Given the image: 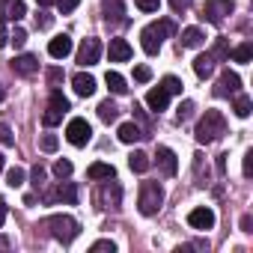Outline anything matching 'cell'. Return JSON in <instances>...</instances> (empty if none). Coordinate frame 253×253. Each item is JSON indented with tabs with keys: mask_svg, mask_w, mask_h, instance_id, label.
<instances>
[{
	"mask_svg": "<svg viewBox=\"0 0 253 253\" xmlns=\"http://www.w3.org/2000/svg\"><path fill=\"white\" fill-rule=\"evenodd\" d=\"M66 140H69L72 146H86V143L92 140V128H89V122H86V119H81V116H75V119L66 125Z\"/></svg>",
	"mask_w": 253,
	"mask_h": 253,
	"instance_id": "obj_7",
	"label": "cell"
},
{
	"mask_svg": "<svg viewBox=\"0 0 253 253\" xmlns=\"http://www.w3.org/2000/svg\"><path fill=\"white\" fill-rule=\"evenodd\" d=\"M6 6H9V0H0V18L6 15Z\"/></svg>",
	"mask_w": 253,
	"mask_h": 253,
	"instance_id": "obj_52",
	"label": "cell"
},
{
	"mask_svg": "<svg viewBox=\"0 0 253 253\" xmlns=\"http://www.w3.org/2000/svg\"><path fill=\"white\" fill-rule=\"evenodd\" d=\"M149 78H152V72H149V66H137V69H134V81H137V84H146Z\"/></svg>",
	"mask_w": 253,
	"mask_h": 253,
	"instance_id": "obj_42",
	"label": "cell"
},
{
	"mask_svg": "<svg viewBox=\"0 0 253 253\" xmlns=\"http://www.w3.org/2000/svg\"><path fill=\"white\" fill-rule=\"evenodd\" d=\"M170 6H173V12H185V9H191V0H170Z\"/></svg>",
	"mask_w": 253,
	"mask_h": 253,
	"instance_id": "obj_45",
	"label": "cell"
},
{
	"mask_svg": "<svg viewBox=\"0 0 253 253\" xmlns=\"http://www.w3.org/2000/svg\"><path fill=\"white\" fill-rule=\"evenodd\" d=\"M182 48H200L203 42H206V36H203V30L200 27H188V30H182Z\"/></svg>",
	"mask_w": 253,
	"mask_h": 253,
	"instance_id": "obj_21",
	"label": "cell"
},
{
	"mask_svg": "<svg viewBox=\"0 0 253 253\" xmlns=\"http://www.w3.org/2000/svg\"><path fill=\"white\" fill-rule=\"evenodd\" d=\"M250 57H253V45H250V42H244V45H238V48L232 51V60H235V63H250Z\"/></svg>",
	"mask_w": 253,
	"mask_h": 253,
	"instance_id": "obj_30",
	"label": "cell"
},
{
	"mask_svg": "<svg viewBox=\"0 0 253 253\" xmlns=\"http://www.w3.org/2000/svg\"><path fill=\"white\" fill-rule=\"evenodd\" d=\"M3 250H9V238H6V235H0V253H3Z\"/></svg>",
	"mask_w": 253,
	"mask_h": 253,
	"instance_id": "obj_51",
	"label": "cell"
},
{
	"mask_svg": "<svg viewBox=\"0 0 253 253\" xmlns=\"http://www.w3.org/2000/svg\"><path fill=\"white\" fill-rule=\"evenodd\" d=\"M235 92H241V78L235 75V72H223L220 78H217V86H214V95L217 98H229V95H235Z\"/></svg>",
	"mask_w": 253,
	"mask_h": 253,
	"instance_id": "obj_10",
	"label": "cell"
},
{
	"mask_svg": "<svg viewBox=\"0 0 253 253\" xmlns=\"http://www.w3.org/2000/svg\"><path fill=\"white\" fill-rule=\"evenodd\" d=\"M72 170H75V167H72V161H63V158H60V161L54 164V176H57V179H69V176H72Z\"/></svg>",
	"mask_w": 253,
	"mask_h": 253,
	"instance_id": "obj_32",
	"label": "cell"
},
{
	"mask_svg": "<svg viewBox=\"0 0 253 253\" xmlns=\"http://www.w3.org/2000/svg\"><path fill=\"white\" fill-rule=\"evenodd\" d=\"M232 9H235V3L232 0H209V3L203 6V21H209V24H220L226 15H232Z\"/></svg>",
	"mask_w": 253,
	"mask_h": 253,
	"instance_id": "obj_8",
	"label": "cell"
},
{
	"mask_svg": "<svg viewBox=\"0 0 253 253\" xmlns=\"http://www.w3.org/2000/svg\"><path fill=\"white\" fill-rule=\"evenodd\" d=\"M98 116H101V122H116V116H119V107L107 98V101H101L98 104Z\"/></svg>",
	"mask_w": 253,
	"mask_h": 253,
	"instance_id": "obj_27",
	"label": "cell"
},
{
	"mask_svg": "<svg viewBox=\"0 0 253 253\" xmlns=\"http://www.w3.org/2000/svg\"><path fill=\"white\" fill-rule=\"evenodd\" d=\"M3 223H6V203L0 200V226H3Z\"/></svg>",
	"mask_w": 253,
	"mask_h": 253,
	"instance_id": "obj_50",
	"label": "cell"
},
{
	"mask_svg": "<svg viewBox=\"0 0 253 253\" xmlns=\"http://www.w3.org/2000/svg\"><path fill=\"white\" fill-rule=\"evenodd\" d=\"M194 182H197L200 188L209 185V164H206L203 155H194Z\"/></svg>",
	"mask_w": 253,
	"mask_h": 253,
	"instance_id": "obj_23",
	"label": "cell"
},
{
	"mask_svg": "<svg viewBox=\"0 0 253 253\" xmlns=\"http://www.w3.org/2000/svg\"><path fill=\"white\" fill-rule=\"evenodd\" d=\"M6 185L21 188V185H24V170H21V167H12V170L6 173Z\"/></svg>",
	"mask_w": 253,
	"mask_h": 253,
	"instance_id": "obj_33",
	"label": "cell"
},
{
	"mask_svg": "<svg viewBox=\"0 0 253 253\" xmlns=\"http://www.w3.org/2000/svg\"><path fill=\"white\" fill-rule=\"evenodd\" d=\"M36 27H42V30L51 27V15H48V12H39V15H36Z\"/></svg>",
	"mask_w": 253,
	"mask_h": 253,
	"instance_id": "obj_46",
	"label": "cell"
},
{
	"mask_svg": "<svg viewBox=\"0 0 253 253\" xmlns=\"http://www.w3.org/2000/svg\"><path fill=\"white\" fill-rule=\"evenodd\" d=\"M119 203H122V188H119L116 176L113 179H101V185L95 191V206L98 209H119Z\"/></svg>",
	"mask_w": 253,
	"mask_h": 253,
	"instance_id": "obj_5",
	"label": "cell"
},
{
	"mask_svg": "<svg viewBox=\"0 0 253 253\" xmlns=\"http://www.w3.org/2000/svg\"><path fill=\"white\" fill-rule=\"evenodd\" d=\"M69 113V98L60 92V89H51V98H48V110L42 113V122L48 125V128H51V125H60L63 122V116Z\"/></svg>",
	"mask_w": 253,
	"mask_h": 253,
	"instance_id": "obj_6",
	"label": "cell"
},
{
	"mask_svg": "<svg viewBox=\"0 0 253 253\" xmlns=\"http://www.w3.org/2000/svg\"><path fill=\"white\" fill-rule=\"evenodd\" d=\"M48 54L54 57V60H63V57H69L72 54V36H54L51 42H48Z\"/></svg>",
	"mask_w": 253,
	"mask_h": 253,
	"instance_id": "obj_15",
	"label": "cell"
},
{
	"mask_svg": "<svg viewBox=\"0 0 253 253\" xmlns=\"http://www.w3.org/2000/svg\"><path fill=\"white\" fill-rule=\"evenodd\" d=\"M72 84H75V92H78L81 98H89V95L95 92V78L86 75V72H78V75L72 78Z\"/></svg>",
	"mask_w": 253,
	"mask_h": 253,
	"instance_id": "obj_16",
	"label": "cell"
},
{
	"mask_svg": "<svg viewBox=\"0 0 253 253\" xmlns=\"http://www.w3.org/2000/svg\"><path fill=\"white\" fill-rule=\"evenodd\" d=\"M6 98V89H3V84H0V101H3Z\"/></svg>",
	"mask_w": 253,
	"mask_h": 253,
	"instance_id": "obj_54",
	"label": "cell"
},
{
	"mask_svg": "<svg viewBox=\"0 0 253 253\" xmlns=\"http://www.w3.org/2000/svg\"><path fill=\"white\" fill-rule=\"evenodd\" d=\"M104 84H107V89H110L113 95H125V92H128V84H125V78H122L119 72H107V75H104Z\"/></svg>",
	"mask_w": 253,
	"mask_h": 253,
	"instance_id": "obj_20",
	"label": "cell"
},
{
	"mask_svg": "<svg viewBox=\"0 0 253 253\" xmlns=\"http://www.w3.org/2000/svg\"><path fill=\"white\" fill-rule=\"evenodd\" d=\"M170 33H176V24H173V21H155V24L143 27V33H140V45H143V51H146V54H158L164 36H170Z\"/></svg>",
	"mask_w": 253,
	"mask_h": 253,
	"instance_id": "obj_2",
	"label": "cell"
},
{
	"mask_svg": "<svg viewBox=\"0 0 253 253\" xmlns=\"http://www.w3.org/2000/svg\"><path fill=\"white\" fill-rule=\"evenodd\" d=\"M9 42V33H6V27H3V21H0V48H3Z\"/></svg>",
	"mask_w": 253,
	"mask_h": 253,
	"instance_id": "obj_49",
	"label": "cell"
},
{
	"mask_svg": "<svg viewBox=\"0 0 253 253\" xmlns=\"http://www.w3.org/2000/svg\"><path fill=\"white\" fill-rule=\"evenodd\" d=\"M250 226H253V217H250V214H244V217H241V229H244V232H253Z\"/></svg>",
	"mask_w": 253,
	"mask_h": 253,
	"instance_id": "obj_48",
	"label": "cell"
},
{
	"mask_svg": "<svg viewBox=\"0 0 253 253\" xmlns=\"http://www.w3.org/2000/svg\"><path fill=\"white\" fill-rule=\"evenodd\" d=\"M98 57H101V42H98L95 36L84 39L81 48H78V63H81V66H95Z\"/></svg>",
	"mask_w": 253,
	"mask_h": 253,
	"instance_id": "obj_9",
	"label": "cell"
},
{
	"mask_svg": "<svg viewBox=\"0 0 253 253\" xmlns=\"http://www.w3.org/2000/svg\"><path fill=\"white\" fill-rule=\"evenodd\" d=\"M9 42H12L15 48H21V45L27 42V33H24V27H15V30L9 33Z\"/></svg>",
	"mask_w": 253,
	"mask_h": 253,
	"instance_id": "obj_38",
	"label": "cell"
},
{
	"mask_svg": "<svg viewBox=\"0 0 253 253\" xmlns=\"http://www.w3.org/2000/svg\"><path fill=\"white\" fill-rule=\"evenodd\" d=\"M36 3H39V6H51V3H54V0H36Z\"/></svg>",
	"mask_w": 253,
	"mask_h": 253,
	"instance_id": "obj_53",
	"label": "cell"
},
{
	"mask_svg": "<svg viewBox=\"0 0 253 253\" xmlns=\"http://www.w3.org/2000/svg\"><path fill=\"white\" fill-rule=\"evenodd\" d=\"M104 18L107 21H119L122 18V0H107L104 3Z\"/></svg>",
	"mask_w": 253,
	"mask_h": 253,
	"instance_id": "obj_29",
	"label": "cell"
},
{
	"mask_svg": "<svg viewBox=\"0 0 253 253\" xmlns=\"http://www.w3.org/2000/svg\"><path fill=\"white\" fill-rule=\"evenodd\" d=\"M60 81H63V69H48V84H51V89H57Z\"/></svg>",
	"mask_w": 253,
	"mask_h": 253,
	"instance_id": "obj_43",
	"label": "cell"
},
{
	"mask_svg": "<svg viewBox=\"0 0 253 253\" xmlns=\"http://www.w3.org/2000/svg\"><path fill=\"white\" fill-rule=\"evenodd\" d=\"M86 176H89L92 182H101V179H113V176H116V170H113V164H104V161H95V164H89V170H86Z\"/></svg>",
	"mask_w": 253,
	"mask_h": 253,
	"instance_id": "obj_19",
	"label": "cell"
},
{
	"mask_svg": "<svg viewBox=\"0 0 253 253\" xmlns=\"http://www.w3.org/2000/svg\"><path fill=\"white\" fill-rule=\"evenodd\" d=\"M128 167H131L134 173H146V170H149V155H146V152H131V155H128Z\"/></svg>",
	"mask_w": 253,
	"mask_h": 253,
	"instance_id": "obj_24",
	"label": "cell"
},
{
	"mask_svg": "<svg viewBox=\"0 0 253 253\" xmlns=\"http://www.w3.org/2000/svg\"><path fill=\"white\" fill-rule=\"evenodd\" d=\"M250 173H253V152H247V155H244V176L250 179Z\"/></svg>",
	"mask_w": 253,
	"mask_h": 253,
	"instance_id": "obj_47",
	"label": "cell"
},
{
	"mask_svg": "<svg viewBox=\"0 0 253 253\" xmlns=\"http://www.w3.org/2000/svg\"><path fill=\"white\" fill-rule=\"evenodd\" d=\"M116 134H119V140H122V143H137V140H143V137H146V134L140 131V125H137V122H122Z\"/></svg>",
	"mask_w": 253,
	"mask_h": 253,
	"instance_id": "obj_17",
	"label": "cell"
},
{
	"mask_svg": "<svg viewBox=\"0 0 253 253\" xmlns=\"http://www.w3.org/2000/svg\"><path fill=\"white\" fill-rule=\"evenodd\" d=\"M188 223H191L194 229H211V226H214V211L206 209V206H200V209H194V211L188 214Z\"/></svg>",
	"mask_w": 253,
	"mask_h": 253,
	"instance_id": "obj_13",
	"label": "cell"
},
{
	"mask_svg": "<svg viewBox=\"0 0 253 253\" xmlns=\"http://www.w3.org/2000/svg\"><path fill=\"white\" fill-rule=\"evenodd\" d=\"M194 72H197V78H211V72H214V57H211V54H200V57L194 60Z\"/></svg>",
	"mask_w": 253,
	"mask_h": 253,
	"instance_id": "obj_22",
	"label": "cell"
},
{
	"mask_svg": "<svg viewBox=\"0 0 253 253\" xmlns=\"http://www.w3.org/2000/svg\"><path fill=\"white\" fill-rule=\"evenodd\" d=\"M12 72H15V75H21V78H30V75H36V72H39V60H36L33 54H21V57H15V60H12Z\"/></svg>",
	"mask_w": 253,
	"mask_h": 253,
	"instance_id": "obj_12",
	"label": "cell"
},
{
	"mask_svg": "<svg viewBox=\"0 0 253 253\" xmlns=\"http://www.w3.org/2000/svg\"><path fill=\"white\" fill-rule=\"evenodd\" d=\"M167 101H170V95H167V89H164V86L149 89V95H146V104H149V110H155V113L167 110Z\"/></svg>",
	"mask_w": 253,
	"mask_h": 253,
	"instance_id": "obj_18",
	"label": "cell"
},
{
	"mask_svg": "<svg viewBox=\"0 0 253 253\" xmlns=\"http://www.w3.org/2000/svg\"><path fill=\"white\" fill-rule=\"evenodd\" d=\"M48 229H51V235H54L57 241L72 244V241L78 238V232H81V223H78L72 214H51V217H48Z\"/></svg>",
	"mask_w": 253,
	"mask_h": 253,
	"instance_id": "obj_4",
	"label": "cell"
},
{
	"mask_svg": "<svg viewBox=\"0 0 253 253\" xmlns=\"http://www.w3.org/2000/svg\"><path fill=\"white\" fill-rule=\"evenodd\" d=\"M250 107H253V104H250V98H247V95H241V92H235V104H232V110H235L241 119H247V116H250Z\"/></svg>",
	"mask_w": 253,
	"mask_h": 253,
	"instance_id": "obj_28",
	"label": "cell"
},
{
	"mask_svg": "<svg viewBox=\"0 0 253 253\" xmlns=\"http://www.w3.org/2000/svg\"><path fill=\"white\" fill-rule=\"evenodd\" d=\"M54 3H57V9L66 15V12H75V9H78V3H81V0H54Z\"/></svg>",
	"mask_w": 253,
	"mask_h": 253,
	"instance_id": "obj_41",
	"label": "cell"
},
{
	"mask_svg": "<svg viewBox=\"0 0 253 253\" xmlns=\"http://www.w3.org/2000/svg\"><path fill=\"white\" fill-rule=\"evenodd\" d=\"M57 146H60V140L54 134H42V152H57Z\"/></svg>",
	"mask_w": 253,
	"mask_h": 253,
	"instance_id": "obj_40",
	"label": "cell"
},
{
	"mask_svg": "<svg viewBox=\"0 0 253 253\" xmlns=\"http://www.w3.org/2000/svg\"><path fill=\"white\" fill-rule=\"evenodd\" d=\"M161 203H164V188L158 182H143L140 185V200H137L140 214H146V217L158 214L161 211Z\"/></svg>",
	"mask_w": 253,
	"mask_h": 253,
	"instance_id": "obj_3",
	"label": "cell"
},
{
	"mask_svg": "<svg viewBox=\"0 0 253 253\" xmlns=\"http://www.w3.org/2000/svg\"><path fill=\"white\" fill-rule=\"evenodd\" d=\"M57 197H60L63 203L75 206V203H78V185H75V182H63V185H60V191H57Z\"/></svg>",
	"mask_w": 253,
	"mask_h": 253,
	"instance_id": "obj_25",
	"label": "cell"
},
{
	"mask_svg": "<svg viewBox=\"0 0 253 253\" xmlns=\"http://www.w3.org/2000/svg\"><path fill=\"white\" fill-rule=\"evenodd\" d=\"M155 158H158V167H161V173H164V176H176L179 161H176V152H173L170 146H158Z\"/></svg>",
	"mask_w": 253,
	"mask_h": 253,
	"instance_id": "obj_11",
	"label": "cell"
},
{
	"mask_svg": "<svg viewBox=\"0 0 253 253\" xmlns=\"http://www.w3.org/2000/svg\"><path fill=\"white\" fill-rule=\"evenodd\" d=\"M24 15H27L24 0H9V6H6V15H3V18H9V21H21Z\"/></svg>",
	"mask_w": 253,
	"mask_h": 253,
	"instance_id": "obj_26",
	"label": "cell"
},
{
	"mask_svg": "<svg viewBox=\"0 0 253 253\" xmlns=\"http://www.w3.org/2000/svg\"><path fill=\"white\" fill-rule=\"evenodd\" d=\"M211 57H214V60H226V57H229V48H226V39H217V45H214V51H211Z\"/></svg>",
	"mask_w": 253,
	"mask_h": 253,
	"instance_id": "obj_39",
	"label": "cell"
},
{
	"mask_svg": "<svg viewBox=\"0 0 253 253\" xmlns=\"http://www.w3.org/2000/svg\"><path fill=\"white\" fill-rule=\"evenodd\" d=\"M0 143H3V146H15V134H12L9 125H0Z\"/></svg>",
	"mask_w": 253,
	"mask_h": 253,
	"instance_id": "obj_36",
	"label": "cell"
},
{
	"mask_svg": "<svg viewBox=\"0 0 253 253\" xmlns=\"http://www.w3.org/2000/svg\"><path fill=\"white\" fill-rule=\"evenodd\" d=\"M191 116H194V101H182L179 110H176V119H179V122H188Z\"/></svg>",
	"mask_w": 253,
	"mask_h": 253,
	"instance_id": "obj_34",
	"label": "cell"
},
{
	"mask_svg": "<svg viewBox=\"0 0 253 253\" xmlns=\"http://www.w3.org/2000/svg\"><path fill=\"white\" fill-rule=\"evenodd\" d=\"M30 179H33V188H42V185H45V179H48L45 167H42V164H36V167H33V173H30Z\"/></svg>",
	"mask_w": 253,
	"mask_h": 253,
	"instance_id": "obj_35",
	"label": "cell"
},
{
	"mask_svg": "<svg viewBox=\"0 0 253 253\" xmlns=\"http://www.w3.org/2000/svg\"><path fill=\"white\" fill-rule=\"evenodd\" d=\"M134 3H137V9H140V12H158L161 0H134Z\"/></svg>",
	"mask_w": 253,
	"mask_h": 253,
	"instance_id": "obj_37",
	"label": "cell"
},
{
	"mask_svg": "<svg viewBox=\"0 0 253 253\" xmlns=\"http://www.w3.org/2000/svg\"><path fill=\"white\" fill-rule=\"evenodd\" d=\"M226 134V119L220 110H206V116L197 122V143L209 146L214 140H220Z\"/></svg>",
	"mask_w": 253,
	"mask_h": 253,
	"instance_id": "obj_1",
	"label": "cell"
},
{
	"mask_svg": "<svg viewBox=\"0 0 253 253\" xmlns=\"http://www.w3.org/2000/svg\"><path fill=\"white\" fill-rule=\"evenodd\" d=\"M3 164H6V158H3V155H0V173H3Z\"/></svg>",
	"mask_w": 253,
	"mask_h": 253,
	"instance_id": "obj_55",
	"label": "cell"
},
{
	"mask_svg": "<svg viewBox=\"0 0 253 253\" xmlns=\"http://www.w3.org/2000/svg\"><path fill=\"white\" fill-rule=\"evenodd\" d=\"M113 250H116L113 241H95L92 244V253H113Z\"/></svg>",
	"mask_w": 253,
	"mask_h": 253,
	"instance_id": "obj_44",
	"label": "cell"
},
{
	"mask_svg": "<svg viewBox=\"0 0 253 253\" xmlns=\"http://www.w3.org/2000/svg\"><path fill=\"white\" fill-rule=\"evenodd\" d=\"M107 54H110V63H128L131 60V45L125 39H110Z\"/></svg>",
	"mask_w": 253,
	"mask_h": 253,
	"instance_id": "obj_14",
	"label": "cell"
},
{
	"mask_svg": "<svg viewBox=\"0 0 253 253\" xmlns=\"http://www.w3.org/2000/svg\"><path fill=\"white\" fill-rule=\"evenodd\" d=\"M161 86L167 89V95H182V81L173 78V75H167V78L161 81Z\"/></svg>",
	"mask_w": 253,
	"mask_h": 253,
	"instance_id": "obj_31",
	"label": "cell"
}]
</instances>
